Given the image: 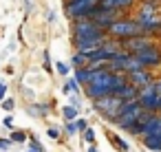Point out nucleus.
<instances>
[{"label": "nucleus", "instance_id": "obj_1", "mask_svg": "<svg viewBox=\"0 0 161 152\" xmlns=\"http://www.w3.org/2000/svg\"><path fill=\"white\" fill-rule=\"evenodd\" d=\"M113 82H115V73H110L108 68L93 71V79L86 86V97L93 101L104 99V97H113Z\"/></svg>", "mask_w": 161, "mask_h": 152}, {"label": "nucleus", "instance_id": "obj_2", "mask_svg": "<svg viewBox=\"0 0 161 152\" xmlns=\"http://www.w3.org/2000/svg\"><path fill=\"white\" fill-rule=\"evenodd\" d=\"M97 9H99V0H66L64 3V14L71 20L93 18Z\"/></svg>", "mask_w": 161, "mask_h": 152}, {"label": "nucleus", "instance_id": "obj_3", "mask_svg": "<svg viewBox=\"0 0 161 152\" xmlns=\"http://www.w3.org/2000/svg\"><path fill=\"white\" fill-rule=\"evenodd\" d=\"M143 112H146V108L139 104V99H137V101H124V106H121V115L117 117L115 126L121 128V130H128V132H130V130L137 126V121L143 117Z\"/></svg>", "mask_w": 161, "mask_h": 152}, {"label": "nucleus", "instance_id": "obj_4", "mask_svg": "<svg viewBox=\"0 0 161 152\" xmlns=\"http://www.w3.org/2000/svg\"><path fill=\"white\" fill-rule=\"evenodd\" d=\"M106 33H108V38H117V40H128V38L143 35L141 24H139L135 18H119V20H117Z\"/></svg>", "mask_w": 161, "mask_h": 152}, {"label": "nucleus", "instance_id": "obj_5", "mask_svg": "<svg viewBox=\"0 0 161 152\" xmlns=\"http://www.w3.org/2000/svg\"><path fill=\"white\" fill-rule=\"evenodd\" d=\"M121 106H124V101L119 99V97H104V99H97V101H93V108L104 117V119H108V121H117V117L121 115Z\"/></svg>", "mask_w": 161, "mask_h": 152}, {"label": "nucleus", "instance_id": "obj_6", "mask_svg": "<svg viewBox=\"0 0 161 152\" xmlns=\"http://www.w3.org/2000/svg\"><path fill=\"white\" fill-rule=\"evenodd\" d=\"M108 40V33H102V35H93V38H75L73 35V49L77 51V53H93V51H97V49H102L104 46V42Z\"/></svg>", "mask_w": 161, "mask_h": 152}, {"label": "nucleus", "instance_id": "obj_7", "mask_svg": "<svg viewBox=\"0 0 161 152\" xmlns=\"http://www.w3.org/2000/svg\"><path fill=\"white\" fill-rule=\"evenodd\" d=\"M71 33L75 38H93V35H102L104 31L99 29V24L91 18H84V20H73V27H71Z\"/></svg>", "mask_w": 161, "mask_h": 152}, {"label": "nucleus", "instance_id": "obj_8", "mask_svg": "<svg viewBox=\"0 0 161 152\" xmlns=\"http://www.w3.org/2000/svg\"><path fill=\"white\" fill-rule=\"evenodd\" d=\"M154 46V40L152 35H137V38H128V40H121V49L128 51L130 55H139L148 49Z\"/></svg>", "mask_w": 161, "mask_h": 152}, {"label": "nucleus", "instance_id": "obj_9", "mask_svg": "<svg viewBox=\"0 0 161 152\" xmlns=\"http://www.w3.org/2000/svg\"><path fill=\"white\" fill-rule=\"evenodd\" d=\"M135 20L141 24L143 35H157L161 33V14H152V16H135Z\"/></svg>", "mask_w": 161, "mask_h": 152}, {"label": "nucleus", "instance_id": "obj_10", "mask_svg": "<svg viewBox=\"0 0 161 152\" xmlns=\"http://www.w3.org/2000/svg\"><path fill=\"white\" fill-rule=\"evenodd\" d=\"M130 53L128 51H119V53H115L113 57H110V62L106 64V68L110 71V73H126L128 71V64H130Z\"/></svg>", "mask_w": 161, "mask_h": 152}, {"label": "nucleus", "instance_id": "obj_11", "mask_svg": "<svg viewBox=\"0 0 161 152\" xmlns=\"http://www.w3.org/2000/svg\"><path fill=\"white\" fill-rule=\"evenodd\" d=\"M119 18H121V14H117V11L97 9V14H95V16H93L91 20H95V22L99 24V29H102V31L106 33V31H108V29H110V27H113V24H115V22H117Z\"/></svg>", "mask_w": 161, "mask_h": 152}, {"label": "nucleus", "instance_id": "obj_12", "mask_svg": "<svg viewBox=\"0 0 161 152\" xmlns=\"http://www.w3.org/2000/svg\"><path fill=\"white\" fill-rule=\"evenodd\" d=\"M128 82L141 90V88H146V86H150V84L154 82V75L150 73V68H141V71H132V73H128Z\"/></svg>", "mask_w": 161, "mask_h": 152}, {"label": "nucleus", "instance_id": "obj_13", "mask_svg": "<svg viewBox=\"0 0 161 152\" xmlns=\"http://www.w3.org/2000/svg\"><path fill=\"white\" fill-rule=\"evenodd\" d=\"M139 57V62L143 64V68H154V66H161V46H152V49H148V51H143V53H139L137 55Z\"/></svg>", "mask_w": 161, "mask_h": 152}, {"label": "nucleus", "instance_id": "obj_14", "mask_svg": "<svg viewBox=\"0 0 161 152\" xmlns=\"http://www.w3.org/2000/svg\"><path fill=\"white\" fill-rule=\"evenodd\" d=\"M137 0H99V9L106 11H117V14H126L135 7Z\"/></svg>", "mask_w": 161, "mask_h": 152}, {"label": "nucleus", "instance_id": "obj_15", "mask_svg": "<svg viewBox=\"0 0 161 152\" xmlns=\"http://www.w3.org/2000/svg\"><path fill=\"white\" fill-rule=\"evenodd\" d=\"M73 79H75L80 86H88V84H91V79H93V71H91L88 66L75 68V75H73Z\"/></svg>", "mask_w": 161, "mask_h": 152}, {"label": "nucleus", "instance_id": "obj_16", "mask_svg": "<svg viewBox=\"0 0 161 152\" xmlns=\"http://www.w3.org/2000/svg\"><path fill=\"white\" fill-rule=\"evenodd\" d=\"M139 93H141V90H139L137 86L128 84V86H126V88H124V90H121L117 97H119L121 101H137V99H139Z\"/></svg>", "mask_w": 161, "mask_h": 152}, {"label": "nucleus", "instance_id": "obj_17", "mask_svg": "<svg viewBox=\"0 0 161 152\" xmlns=\"http://www.w3.org/2000/svg\"><path fill=\"white\" fill-rule=\"evenodd\" d=\"M27 112H29L31 117H36V119L47 117V115L51 112V104H33V106H29V108H27Z\"/></svg>", "mask_w": 161, "mask_h": 152}, {"label": "nucleus", "instance_id": "obj_18", "mask_svg": "<svg viewBox=\"0 0 161 152\" xmlns=\"http://www.w3.org/2000/svg\"><path fill=\"white\" fill-rule=\"evenodd\" d=\"M141 141L150 152H161V134H148V137H141Z\"/></svg>", "mask_w": 161, "mask_h": 152}, {"label": "nucleus", "instance_id": "obj_19", "mask_svg": "<svg viewBox=\"0 0 161 152\" xmlns=\"http://www.w3.org/2000/svg\"><path fill=\"white\" fill-rule=\"evenodd\" d=\"M108 139L113 141V145H115V150H119V152H128V150H130V148H128V143H126V141H124V139H121L119 134H115V132H113V134H110Z\"/></svg>", "mask_w": 161, "mask_h": 152}, {"label": "nucleus", "instance_id": "obj_20", "mask_svg": "<svg viewBox=\"0 0 161 152\" xmlns=\"http://www.w3.org/2000/svg\"><path fill=\"white\" fill-rule=\"evenodd\" d=\"M73 66H75V68L88 66V55H86V53H77V51H75V55H73Z\"/></svg>", "mask_w": 161, "mask_h": 152}, {"label": "nucleus", "instance_id": "obj_21", "mask_svg": "<svg viewBox=\"0 0 161 152\" xmlns=\"http://www.w3.org/2000/svg\"><path fill=\"white\" fill-rule=\"evenodd\" d=\"M62 90H64V95H77V90H80V84H77L75 79H69V82H64Z\"/></svg>", "mask_w": 161, "mask_h": 152}, {"label": "nucleus", "instance_id": "obj_22", "mask_svg": "<svg viewBox=\"0 0 161 152\" xmlns=\"http://www.w3.org/2000/svg\"><path fill=\"white\" fill-rule=\"evenodd\" d=\"M62 115L66 121H77V108L75 106H64L62 108Z\"/></svg>", "mask_w": 161, "mask_h": 152}, {"label": "nucleus", "instance_id": "obj_23", "mask_svg": "<svg viewBox=\"0 0 161 152\" xmlns=\"http://www.w3.org/2000/svg\"><path fill=\"white\" fill-rule=\"evenodd\" d=\"M64 132H66L69 137H75V134L80 132V128H77L75 121H66V123H64Z\"/></svg>", "mask_w": 161, "mask_h": 152}, {"label": "nucleus", "instance_id": "obj_24", "mask_svg": "<svg viewBox=\"0 0 161 152\" xmlns=\"http://www.w3.org/2000/svg\"><path fill=\"white\" fill-rule=\"evenodd\" d=\"M11 141H16V143H25V141H27V134H25L22 130H14V132H11Z\"/></svg>", "mask_w": 161, "mask_h": 152}, {"label": "nucleus", "instance_id": "obj_25", "mask_svg": "<svg viewBox=\"0 0 161 152\" xmlns=\"http://www.w3.org/2000/svg\"><path fill=\"white\" fill-rule=\"evenodd\" d=\"M55 71H58L62 77H66V75H69V71H71V66H69V64H64V62H58V64H55Z\"/></svg>", "mask_w": 161, "mask_h": 152}, {"label": "nucleus", "instance_id": "obj_26", "mask_svg": "<svg viewBox=\"0 0 161 152\" xmlns=\"http://www.w3.org/2000/svg\"><path fill=\"white\" fill-rule=\"evenodd\" d=\"M29 148H31V150H36V152H44V150H47V148H44L38 139H33V137L29 139Z\"/></svg>", "mask_w": 161, "mask_h": 152}, {"label": "nucleus", "instance_id": "obj_27", "mask_svg": "<svg viewBox=\"0 0 161 152\" xmlns=\"http://www.w3.org/2000/svg\"><path fill=\"white\" fill-rule=\"evenodd\" d=\"M47 137H49V139H58V137H60V128H58V126H49V128H47Z\"/></svg>", "mask_w": 161, "mask_h": 152}, {"label": "nucleus", "instance_id": "obj_28", "mask_svg": "<svg viewBox=\"0 0 161 152\" xmlns=\"http://www.w3.org/2000/svg\"><path fill=\"white\" fill-rule=\"evenodd\" d=\"M84 141H86L88 145H93V143H95V130H91V128L84 130Z\"/></svg>", "mask_w": 161, "mask_h": 152}, {"label": "nucleus", "instance_id": "obj_29", "mask_svg": "<svg viewBox=\"0 0 161 152\" xmlns=\"http://www.w3.org/2000/svg\"><path fill=\"white\" fill-rule=\"evenodd\" d=\"M14 108H16V101L14 99H5L3 101V110H14Z\"/></svg>", "mask_w": 161, "mask_h": 152}, {"label": "nucleus", "instance_id": "obj_30", "mask_svg": "<svg viewBox=\"0 0 161 152\" xmlns=\"http://www.w3.org/2000/svg\"><path fill=\"white\" fill-rule=\"evenodd\" d=\"M150 86L154 88V93H157V95H161V77H154V82H152Z\"/></svg>", "mask_w": 161, "mask_h": 152}, {"label": "nucleus", "instance_id": "obj_31", "mask_svg": "<svg viewBox=\"0 0 161 152\" xmlns=\"http://www.w3.org/2000/svg\"><path fill=\"white\" fill-rule=\"evenodd\" d=\"M5 95H7V84L0 82V101H5Z\"/></svg>", "mask_w": 161, "mask_h": 152}, {"label": "nucleus", "instance_id": "obj_32", "mask_svg": "<svg viewBox=\"0 0 161 152\" xmlns=\"http://www.w3.org/2000/svg\"><path fill=\"white\" fill-rule=\"evenodd\" d=\"M44 71L51 73V62H49V51H44Z\"/></svg>", "mask_w": 161, "mask_h": 152}, {"label": "nucleus", "instance_id": "obj_33", "mask_svg": "<svg viewBox=\"0 0 161 152\" xmlns=\"http://www.w3.org/2000/svg\"><path fill=\"white\" fill-rule=\"evenodd\" d=\"M75 123H77V128H80L82 132H84V130H88V123H86V119H77Z\"/></svg>", "mask_w": 161, "mask_h": 152}, {"label": "nucleus", "instance_id": "obj_34", "mask_svg": "<svg viewBox=\"0 0 161 152\" xmlns=\"http://www.w3.org/2000/svg\"><path fill=\"white\" fill-rule=\"evenodd\" d=\"M3 123H5L7 128H14V119H11V117H5V119H3Z\"/></svg>", "mask_w": 161, "mask_h": 152}, {"label": "nucleus", "instance_id": "obj_35", "mask_svg": "<svg viewBox=\"0 0 161 152\" xmlns=\"http://www.w3.org/2000/svg\"><path fill=\"white\" fill-rule=\"evenodd\" d=\"M71 104L77 108V106H80V97H77V95H71Z\"/></svg>", "mask_w": 161, "mask_h": 152}, {"label": "nucleus", "instance_id": "obj_36", "mask_svg": "<svg viewBox=\"0 0 161 152\" xmlns=\"http://www.w3.org/2000/svg\"><path fill=\"white\" fill-rule=\"evenodd\" d=\"M88 152H99V150H97V145L93 143V145H88Z\"/></svg>", "mask_w": 161, "mask_h": 152}, {"label": "nucleus", "instance_id": "obj_37", "mask_svg": "<svg viewBox=\"0 0 161 152\" xmlns=\"http://www.w3.org/2000/svg\"><path fill=\"white\" fill-rule=\"evenodd\" d=\"M27 152H36V150H27Z\"/></svg>", "mask_w": 161, "mask_h": 152}, {"label": "nucleus", "instance_id": "obj_38", "mask_svg": "<svg viewBox=\"0 0 161 152\" xmlns=\"http://www.w3.org/2000/svg\"><path fill=\"white\" fill-rule=\"evenodd\" d=\"M159 35H161V33H159Z\"/></svg>", "mask_w": 161, "mask_h": 152}]
</instances>
